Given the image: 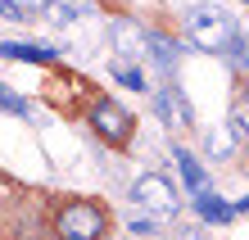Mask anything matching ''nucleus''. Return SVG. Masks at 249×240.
Here are the masks:
<instances>
[{
	"label": "nucleus",
	"instance_id": "1",
	"mask_svg": "<svg viewBox=\"0 0 249 240\" xmlns=\"http://www.w3.org/2000/svg\"><path fill=\"white\" fill-rule=\"evenodd\" d=\"M186 37L199 50H231L236 46V18L222 5H190L186 9Z\"/></svg>",
	"mask_w": 249,
	"mask_h": 240
},
{
	"label": "nucleus",
	"instance_id": "2",
	"mask_svg": "<svg viewBox=\"0 0 249 240\" xmlns=\"http://www.w3.org/2000/svg\"><path fill=\"white\" fill-rule=\"evenodd\" d=\"M105 231H109V213L91 200H72L54 218V236L59 240H105Z\"/></svg>",
	"mask_w": 249,
	"mask_h": 240
},
{
	"label": "nucleus",
	"instance_id": "3",
	"mask_svg": "<svg viewBox=\"0 0 249 240\" xmlns=\"http://www.w3.org/2000/svg\"><path fill=\"white\" fill-rule=\"evenodd\" d=\"M131 200H136V208H145L150 218H172L181 208V195H177V186H172L163 172H145L141 182L131 186Z\"/></svg>",
	"mask_w": 249,
	"mask_h": 240
},
{
	"label": "nucleus",
	"instance_id": "4",
	"mask_svg": "<svg viewBox=\"0 0 249 240\" xmlns=\"http://www.w3.org/2000/svg\"><path fill=\"white\" fill-rule=\"evenodd\" d=\"M91 127H95L100 141H109L118 149L131 141V113L123 109V104H113V100H95L91 104Z\"/></svg>",
	"mask_w": 249,
	"mask_h": 240
},
{
	"label": "nucleus",
	"instance_id": "5",
	"mask_svg": "<svg viewBox=\"0 0 249 240\" xmlns=\"http://www.w3.org/2000/svg\"><path fill=\"white\" fill-rule=\"evenodd\" d=\"M154 113L163 118V127H172V131L190 127V104H186V95L177 91V86H163V91L154 95Z\"/></svg>",
	"mask_w": 249,
	"mask_h": 240
},
{
	"label": "nucleus",
	"instance_id": "6",
	"mask_svg": "<svg viewBox=\"0 0 249 240\" xmlns=\"http://www.w3.org/2000/svg\"><path fill=\"white\" fill-rule=\"evenodd\" d=\"M113 46L123 59H150V32H141L136 23H113Z\"/></svg>",
	"mask_w": 249,
	"mask_h": 240
},
{
	"label": "nucleus",
	"instance_id": "7",
	"mask_svg": "<svg viewBox=\"0 0 249 240\" xmlns=\"http://www.w3.org/2000/svg\"><path fill=\"white\" fill-rule=\"evenodd\" d=\"M177 163H181V177H186L190 195H195V200H209V195H213V186H209V177H204V168L186 154V149H177Z\"/></svg>",
	"mask_w": 249,
	"mask_h": 240
},
{
	"label": "nucleus",
	"instance_id": "8",
	"mask_svg": "<svg viewBox=\"0 0 249 240\" xmlns=\"http://www.w3.org/2000/svg\"><path fill=\"white\" fill-rule=\"evenodd\" d=\"M0 55H9V59H27V64H46V59H54L50 46H18V41H5V46H0Z\"/></svg>",
	"mask_w": 249,
	"mask_h": 240
},
{
	"label": "nucleus",
	"instance_id": "9",
	"mask_svg": "<svg viewBox=\"0 0 249 240\" xmlns=\"http://www.w3.org/2000/svg\"><path fill=\"white\" fill-rule=\"evenodd\" d=\"M227 131L236 141H249V95H236V104H231V123Z\"/></svg>",
	"mask_w": 249,
	"mask_h": 240
},
{
	"label": "nucleus",
	"instance_id": "10",
	"mask_svg": "<svg viewBox=\"0 0 249 240\" xmlns=\"http://www.w3.org/2000/svg\"><path fill=\"white\" fill-rule=\"evenodd\" d=\"M150 55H154V64L159 68H163V73H172V64H177V46H172V41L168 37H150Z\"/></svg>",
	"mask_w": 249,
	"mask_h": 240
},
{
	"label": "nucleus",
	"instance_id": "11",
	"mask_svg": "<svg viewBox=\"0 0 249 240\" xmlns=\"http://www.w3.org/2000/svg\"><path fill=\"white\" fill-rule=\"evenodd\" d=\"M82 9H86V0H54V5H50V18L54 23H72Z\"/></svg>",
	"mask_w": 249,
	"mask_h": 240
},
{
	"label": "nucleus",
	"instance_id": "12",
	"mask_svg": "<svg viewBox=\"0 0 249 240\" xmlns=\"http://www.w3.org/2000/svg\"><path fill=\"white\" fill-rule=\"evenodd\" d=\"M231 149H236V136H231L227 127H222V131H209V154H213V159H227Z\"/></svg>",
	"mask_w": 249,
	"mask_h": 240
},
{
	"label": "nucleus",
	"instance_id": "13",
	"mask_svg": "<svg viewBox=\"0 0 249 240\" xmlns=\"http://www.w3.org/2000/svg\"><path fill=\"white\" fill-rule=\"evenodd\" d=\"M199 208H204V218H213V222H222V218H231V208H227V204H217L213 195H209V200H199Z\"/></svg>",
	"mask_w": 249,
	"mask_h": 240
},
{
	"label": "nucleus",
	"instance_id": "14",
	"mask_svg": "<svg viewBox=\"0 0 249 240\" xmlns=\"http://www.w3.org/2000/svg\"><path fill=\"white\" fill-rule=\"evenodd\" d=\"M5 5H9L14 14H27V9H50L54 0H5Z\"/></svg>",
	"mask_w": 249,
	"mask_h": 240
},
{
	"label": "nucleus",
	"instance_id": "15",
	"mask_svg": "<svg viewBox=\"0 0 249 240\" xmlns=\"http://www.w3.org/2000/svg\"><path fill=\"white\" fill-rule=\"evenodd\" d=\"M0 109H9V113H27V104H23V100H14V95H5V91H0Z\"/></svg>",
	"mask_w": 249,
	"mask_h": 240
},
{
	"label": "nucleus",
	"instance_id": "16",
	"mask_svg": "<svg viewBox=\"0 0 249 240\" xmlns=\"http://www.w3.org/2000/svg\"><path fill=\"white\" fill-rule=\"evenodd\" d=\"M118 82H127V86H136V91L145 86V82H141V73H131V68H118Z\"/></svg>",
	"mask_w": 249,
	"mask_h": 240
},
{
	"label": "nucleus",
	"instance_id": "17",
	"mask_svg": "<svg viewBox=\"0 0 249 240\" xmlns=\"http://www.w3.org/2000/svg\"><path fill=\"white\" fill-rule=\"evenodd\" d=\"M236 64H240V68H249V41H240V55H236Z\"/></svg>",
	"mask_w": 249,
	"mask_h": 240
},
{
	"label": "nucleus",
	"instance_id": "18",
	"mask_svg": "<svg viewBox=\"0 0 249 240\" xmlns=\"http://www.w3.org/2000/svg\"><path fill=\"white\" fill-rule=\"evenodd\" d=\"M0 14H5V18H14V9H9V5H5V0H0Z\"/></svg>",
	"mask_w": 249,
	"mask_h": 240
}]
</instances>
